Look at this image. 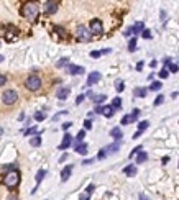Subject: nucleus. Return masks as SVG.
I'll return each mask as SVG.
<instances>
[{"instance_id":"1","label":"nucleus","mask_w":179,"mask_h":200,"mask_svg":"<svg viewBox=\"0 0 179 200\" xmlns=\"http://www.w3.org/2000/svg\"><path fill=\"white\" fill-rule=\"evenodd\" d=\"M20 13H21L23 18L33 21V20H36V16H38V13H39V5H38L36 2H26V3L21 7Z\"/></svg>"},{"instance_id":"2","label":"nucleus","mask_w":179,"mask_h":200,"mask_svg":"<svg viewBox=\"0 0 179 200\" xmlns=\"http://www.w3.org/2000/svg\"><path fill=\"white\" fill-rule=\"evenodd\" d=\"M20 172L18 171H10V172H7L3 176V179H2V184L5 187H8V189H15L16 185L20 184Z\"/></svg>"},{"instance_id":"3","label":"nucleus","mask_w":179,"mask_h":200,"mask_svg":"<svg viewBox=\"0 0 179 200\" xmlns=\"http://www.w3.org/2000/svg\"><path fill=\"white\" fill-rule=\"evenodd\" d=\"M41 79H39L38 76H30V77H26V81H25V87L28 90H31V92H36V90L41 89Z\"/></svg>"},{"instance_id":"4","label":"nucleus","mask_w":179,"mask_h":200,"mask_svg":"<svg viewBox=\"0 0 179 200\" xmlns=\"http://www.w3.org/2000/svg\"><path fill=\"white\" fill-rule=\"evenodd\" d=\"M76 38L79 39V41H82V43H87L92 39V33L89 28H85L84 25H80L76 28Z\"/></svg>"},{"instance_id":"5","label":"nucleus","mask_w":179,"mask_h":200,"mask_svg":"<svg viewBox=\"0 0 179 200\" xmlns=\"http://www.w3.org/2000/svg\"><path fill=\"white\" fill-rule=\"evenodd\" d=\"M16 100H18V94H16L13 89H8L2 94V102L5 105H13Z\"/></svg>"},{"instance_id":"6","label":"nucleus","mask_w":179,"mask_h":200,"mask_svg":"<svg viewBox=\"0 0 179 200\" xmlns=\"http://www.w3.org/2000/svg\"><path fill=\"white\" fill-rule=\"evenodd\" d=\"M90 33L92 35H102L103 33V25L99 18L90 20Z\"/></svg>"},{"instance_id":"7","label":"nucleus","mask_w":179,"mask_h":200,"mask_svg":"<svg viewBox=\"0 0 179 200\" xmlns=\"http://www.w3.org/2000/svg\"><path fill=\"white\" fill-rule=\"evenodd\" d=\"M57 7H59V3L54 2V0H48V2L43 3V10H44V13H48V15L56 13L57 12Z\"/></svg>"},{"instance_id":"8","label":"nucleus","mask_w":179,"mask_h":200,"mask_svg":"<svg viewBox=\"0 0 179 200\" xmlns=\"http://www.w3.org/2000/svg\"><path fill=\"white\" fill-rule=\"evenodd\" d=\"M100 79H102V74H100V72H97V71H94V72H90V74H89L85 85H87V87H92V85H95L97 82L100 81Z\"/></svg>"},{"instance_id":"9","label":"nucleus","mask_w":179,"mask_h":200,"mask_svg":"<svg viewBox=\"0 0 179 200\" xmlns=\"http://www.w3.org/2000/svg\"><path fill=\"white\" fill-rule=\"evenodd\" d=\"M69 94H71V87H66V85H62V87H59L56 90V97L59 100H66L69 97Z\"/></svg>"},{"instance_id":"10","label":"nucleus","mask_w":179,"mask_h":200,"mask_svg":"<svg viewBox=\"0 0 179 200\" xmlns=\"http://www.w3.org/2000/svg\"><path fill=\"white\" fill-rule=\"evenodd\" d=\"M67 72L71 74V76H80V74H84L85 69L82 66H76V64H69L67 66Z\"/></svg>"},{"instance_id":"11","label":"nucleus","mask_w":179,"mask_h":200,"mask_svg":"<svg viewBox=\"0 0 179 200\" xmlns=\"http://www.w3.org/2000/svg\"><path fill=\"white\" fill-rule=\"evenodd\" d=\"M72 144V136L69 135V133H66L64 136H62V143L59 146H57V149H61V151H64V149H67L69 146Z\"/></svg>"},{"instance_id":"12","label":"nucleus","mask_w":179,"mask_h":200,"mask_svg":"<svg viewBox=\"0 0 179 200\" xmlns=\"http://www.w3.org/2000/svg\"><path fill=\"white\" fill-rule=\"evenodd\" d=\"M120 148H122V141H115V143H112V144L105 146L107 156H108V154H115L117 151H120Z\"/></svg>"},{"instance_id":"13","label":"nucleus","mask_w":179,"mask_h":200,"mask_svg":"<svg viewBox=\"0 0 179 200\" xmlns=\"http://www.w3.org/2000/svg\"><path fill=\"white\" fill-rule=\"evenodd\" d=\"M72 169H74V166H72V164H69V166H66V167L61 171V180H62V182H66V180L69 179V177H71Z\"/></svg>"},{"instance_id":"14","label":"nucleus","mask_w":179,"mask_h":200,"mask_svg":"<svg viewBox=\"0 0 179 200\" xmlns=\"http://www.w3.org/2000/svg\"><path fill=\"white\" fill-rule=\"evenodd\" d=\"M110 136H112L115 141H120V140L123 138V133H122V130H120L118 127H115V128L110 130Z\"/></svg>"},{"instance_id":"15","label":"nucleus","mask_w":179,"mask_h":200,"mask_svg":"<svg viewBox=\"0 0 179 200\" xmlns=\"http://www.w3.org/2000/svg\"><path fill=\"white\" fill-rule=\"evenodd\" d=\"M123 174H125V176H128V177L136 176V166L130 164V166H126V167H123Z\"/></svg>"},{"instance_id":"16","label":"nucleus","mask_w":179,"mask_h":200,"mask_svg":"<svg viewBox=\"0 0 179 200\" xmlns=\"http://www.w3.org/2000/svg\"><path fill=\"white\" fill-rule=\"evenodd\" d=\"M164 64H166V69H168L169 72H177V71H179V66H177V64H172L169 58L164 59Z\"/></svg>"},{"instance_id":"17","label":"nucleus","mask_w":179,"mask_h":200,"mask_svg":"<svg viewBox=\"0 0 179 200\" xmlns=\"http://www.w3.org/2000/svg\"><path fill=\"white\" fill-rule=\"evenodd\" d=\"M92 100H94V104H95V105H100V104H103V102L107 100V95H105V94H99V95H92Z\"/></svg>"},{"instance_id":"18","label":"nucleus","mask_w":179,"mask_h":200,"mask_svg":"<svg viewBox=\"0 0 179 200\" xmlns=\"http://www.w3.org/2000/svg\"><path fill=\"white\" fill-rule=\"evenodd\" d=\"M131 30H133V35H136V33H143L145 31V25H143V21H136V23L131 26Z\"/></svg>"},{"instance_id":"19","label":"nucleus","mask_w":179,"mask_h":200,"mask_svg":"<svg viewBox=\"0 0 179 200\" xmlns=\"http://www.w3.org/2000/svg\"><path fill=\"white\" fill-rule=\"evenodd\" d=\"M74 149H76L77 154H82V156H85V154H87V144H85V143H80V144H76V148H74Z\"/></svg>"},{"instance_id":"20","label":"nucleus","mask_w":179,"mask_h":200,"mask_svg":"<svg viewBox=\"0 0 179 200\" xmlns=\"http://www.w3.org/2000/svg\"><path fill=\"white\" fill-rule=\"evenodd\" d=\"M113 113H115V110H113V107H112V105H107V107H103V112H102V115H103V117H107V118H112V117H113Z\"/></svg>"},{"instance_id":"21","label":"nucleus","mask_w":179,"mask_h":200,"mask_svg":"<svg viewBox=\"0 0 179 200\" xmlns=\"http://www.w3.org/2000/svg\"><path fill=\"white\" fill-rule=\"evenodd\" d=\"M146 94H148V90H146V89H143V87H138V89H135V90H133V95H135V97H140V99L146 97Z\"/></svg>"},{"instance_id":"22","label":"nucleus","mask_w":179,"mask_h":200,"mask_svg":"<svg viewBox=\"0 0 179 200\" xmlns=\"http://www.w3.org/2000/svg\"><path fill=\"white\" fill-rule=\"evenodd\" d=\"M30 144L33 148H38V146H41V136L36 135V136H33V138H30Z\"/></svg>"},{"instance_id":"23","label":"nucleus","mask_w":179,"mask_h":200,"mask_svg":"<svg viewBox=\"0 0 179 200\" xmlns=\"http://www.w3.org/2000/svg\"><path fill=\"white\" fill-rule=\"evenodd\" d=\"M110 105L113 107V110H120V108H122V99H120V97H115Z\"/></svg>"},{"instance_id":"24","label":"nucleus","mask_w":179,"mask_h":200,"mask_svg":"<svg viewBox=\"0 0 179 200\" xmlns=\"http://www.w3.org/2000/svg\"><path fill=\"white\" fill-rule=\"evenodd\" d=\"M146 159H148V154H146L145 151H141V153L136 156V162H135V164H143V162L146 161Z\"/></svg>"},{"instance_id":"25","label":"nucleus","mask_w":179,"mask_h":200,"mask_svg":"<svg viewBox=\"0 0 179 200\" xmlns=\"http://www.w3.org/2000/svg\"><path fill=\"white\" fill-rule=\"evenodd\" d=\"M44 176H46V171L44 169H39L38 172H36V177H34V180H36V184H39L43 179H44Z\"/></svg>"},{"instance_id":"26","label":"nucleus","mask_w":179,"mask_h":200,"mask_svg":"<svg viewBox=\"0 0 179 200\" xmlns=\"http://www.w3.org/2000/svg\"><path fill=\"white\" fill-rule=\"evenodd\" d=\"M36 136V135H39V131H38V128L36 127H31V128H28V130H25V136Z\"/></svg>"},{"instance_id":"27","label":"nucleus","mask_w":179,"mask_h":200,"mask_svg":"<svg viewBox=\"0 0 179 200\" xmlns=\"http://www.w3.org/2000/svg\"><path fill=\"white\" fill-rule=\"evenodd\" d=\"M161 87H163V84H161L159 81H154V82H151V85H149V90H153V92H156V90H159Z\"/></svg>"},{"instance_id":"28","label":"nucleus","mask_w":179,"mask_h":200,"mask_svg":"<svg viewBox=\"0 0 179 200\" xmlns=\"http://www.w3.org/2000/svg\"><path fill=\"white\" fill-rule=\"evenodd\" d=\"M135 49H136V38L133 36V38L128 41V51H130V53H133Z\"/></svg>"},{"instance_id":"29","label":"nucleus","mask_w":179,"mask_h":200,"mask_svg":"<svg viewBox=\"0 0 179 200\" xmlns=\"http://www.w3.org/2000/svg\"><path fill=\"white\" fill-rule=\"evenodd\" d=\"M148 127H149V122H148V120H143V122L138 123V131H145Z\"/></svg>"},{"instance_id":"30","label":"nucleus","mask_w":179,"mask_h":200,"mask_svg":"<svg viewBox=\"0 0 179 200\" xmlns=\"http://www.w3.org/2000/svg\"><path fill=\"white\" fill-rule=\"evenodd\" d=\"M123 89H125L123 81H117V82H115V90H117V92H123Z\"/></svg>"},{"instance_id":"31","label":"nucleus","mask_w":179,"mask_h":200,"mask_svg":"<svg viewBox=\"0 0 179 200\" xmlns=\"http://www.w3.org/2000/svg\"><path fill=\"white\" fill-rule=\"evenodd\" d=\"M44 118H46L44 112H36V113H34V120H36V122H43Z\"/></svg>"},{"instance_id":"32","label":"nucleus","mask_w":179,"mask_h":200,"mask_svg":"<svg viewBox=\"0 0 179 200\" xmlns=\"http://www.w3.org/2000/svg\"><path fill=\"white\" fill-rule=\"evenodd\" d=\"M85 138V130H79V133H77V136H76V140H77V143L80 144L82 143V140Z\"/></svg>"},{"instance_id":"33","label":"nucleus","mask_w":179,"mask_h":200,"mask_svg":"<svg viewBox=\"0 0 179 200\" xmlns=\"http://www.w3.org/2000/svg\"><path fill=\"white\" fill-rule=\"evenodd\" d=\"M64 66H69V59L67 58H62L61 61L56 62V67H64Z\"/></svg>"},{"instance_id":"34","label":"nucleus","mask_w":179,"mask_h":200,"mask_svg":"<svg viewBox=\"0 0 179 200\" xmlns=\"http://www.w3.org/2000/svg\"><path fill=\"white\" fill-rule=\"evenodd\" d=\"M143 151V146H136V148H133V151L130 153V158H133V156H138Z\"/></svg>"},{"instance_id":"35","label":"nucleus","mask_w":179,"mask_h":200,"mask_svg":"<svg viewBox=\"0 0 179 200\" xmlns=\"http://www.w3.org/2000/svg\"><path fill=\"white\" fill-rule=\"evenodd\" d=\"M140 108H133V112H131L130 113V115H131V118H133V122H136V120H138V117H140Z\"/></svg>"},{"instance_id":"36","label":"nucleus","mask_w":179,"mask_h":200,"mask_svg":"<svg viewBox=\"0 0 179 200\" xmlns=\"http://www.w3.org/2000/svg\"><path fill=\"white\" fill-rule=\"evenodd\" d=\"M130 123H133V118H131V115H125L122 118V125H130Z\"/></svg>"},{"instance_id":"37","label":"nucleus","mask_w":179,"mask_h":200,"mask_svg":"<svg viewBox=\"0 0 179 200\" xmlns=\"http://www.w3.org/2000/svg\"><path fill=\"white\" fill-rule=\"evenodd\" d=\"M158 74H159V77H161V79H166V77L169 76V71L166 69V67H163V69H161V71L158 72Z\"/></svg>"},{"instance_id":"38","label":"nucleus","mask_w":179,"mask_h":200,"mask_svg":"<svg viewBox=\"0 0 179 200\" xmlns=\"http://www.w3.org/2000/svg\"><path fill=\"white\" fill-rule=\"evenodd\" d=\"M164 102V95H158L156 97V100H154V107H159L161 104Z\"/></svg>"},{"instance_id":"39","label":"nucleus","mask_w":179,"mask_h":200,"mask_svg":"<svg viewBox=\"0 0 179 200\" xmlns=\"http://www.w3.org/2000/svg\"><path fill=\"white\" fill-rule=\"evenodd\" d=\"M105 156H107V151H105V148H102L99 154H97V159H105Z\"/></svg>"},{"instance_id":"40","label":"nucleus","mask_w":179,"mask_h":200,"mask_svg":"<svg viewBox=\"0 0 179 200\" xmlns=\"http://www.w3.org/2000/svg\"><path fill=\"white\" fill-rule=\"evenodd\" d=\"M54 31H57L62 38H66V31H64V28H61V26H54Z\"/></svg>"},{"instance_id":"41","label":"nucleus","mask_w":179,"mask_h":200,"mask_svg":"<svg viewBox=\"0 0 179 200\" xmlns=\"http://www.w3.org/2000/svg\"><path fill=\"white\" fill-rule=\"evenodd\" d=\"M100 56H102V51H90V58L97 59V58H100Z\"/></svg>"},{"instance_id":"42","label":"nucleus","mask_w":179,"mask_h":200,"mask_svg":"<svg viewBox=\"0 0 179 200\" xmlns=\"http://www.w3.org/2000/svg\"><path fill=\"white\" fill-rule=\"evenodd\" d=\"M71 127H72V122H66V123H62V125H61V128L64 130V131H67Z\"/></svg>"},{"instance_id":"43","label":"nucleus","mask_w":179,"mask_h":200,"mask_svg":"<svg viewBox=\"0 0 179 200\" xmlns=\"http://www.w3.org/2000/svg\"><path fill=\"white\" fill-rule=\"evenodd\" d=\"M92 128V122H90V118H87L84 122V130H90Z\"/></svg>"},{"instance_id":"44","label":"nucleus","mask_w":179,"mask_h":200,"mask_svg":"<svg viewBox=\"0 0 179 200\" xmlns=\"http://www.w3.org/2000/svg\"><path fill=\"white\" fill-rule=\"evenodd\" d=\"M84 99H85V95H84V94H80V95L77 97V99H76V105H80V104L84 102Z\"/></svg>"},{"instance_id":"45","label":"nucleus","mask_w":179,"mask_h":200,"mask_svg":"<svg viewBox=\"0 0 179 200\" xmlns=\"http://www.w3.org/2000/svg\"><path fill=\"white\" fill-rule=\"evenodd\" d=\"M141 36L145 38V39H149V38H151V31H149V30H145V31L141 33Z\"/></svg>"},{"instance_id":"46","label":"nucleus","mask_w":179,"mask_h":200,"mask_svg":"<svg viewBox=\"0 0 179 200\" xmlns=\"http://www.w3.org/2000/svg\"><path fill=\"white\" fill-rule=\"evenodd\" d=\"M92 192H94V184H89L87 189H85V193H87V195H90Z\"/></svg>"},{"instance_id":"47","label":"nucleus","mask_w":179,"mask_h":200,"mask_svg":"<svg viewBox=\"0 0 179 200\" xmlns=\"http://www.w3.org/2000/svg\"><path fill=\"white\" fill-rule=\"evenodd\" d=\"M95 159H97V158H95ZM95 159H94V158H90V159H84V161H82V164H84V166H89V164H92V162H94Z\"/></svg>"},{"instance_id":"48","label":"nucleus","mask_w":179,"mask_h":200,"mask_svg":"<svg viewBox=\"0 0 179 200\" xmlns=\"http://www.w3.org/2000/svg\"><path fill=\"white\" fill-rule=\"evenodd\" d=\"M67 113H69V112H66V110H64V112H59V113H56V115L53 117V120H57L59 117H62V115H67Z\"/></svg>"},{"instance_id":"49","label":"nucleus","mask_w":179,"mask_h":200,"mask_svg":"<svg viewBox=\"0 0 179 200\" xmlns=\"http://www.w3.org/2000/svg\"><path fill=\"white\" fill-rule=\"evenodd\" d=\"M5 84H7V77L0 74V87H2V85H5Z\"/></svg>"},{"instance_id":"50","label":"nucleus","mask_w":179,"mask_h":200,"mask_svg":"<svg viewBox=\"0 0 179 200\" xmlns=\"http://www.w3.org/2000/svg\"><path fill=\"white\" fill-rule=\"evenodd\" d=\"M123 35H125L126 38H128V36H131V35H133V30H131V26H130V28H128V30H126V31L123 33Z\"/></svg>"},{"instance_id":"51","label":"nucleus","mask_w":179,"mask_h":200,"mask_svg":"<svg viewBox=\"0 0 179 200\" xmlns=\"http://www.w3.org/2000/svg\"><path fill=\"white\" fill-rule=\"evenodd\" d=\"M102 112H103V107H100V105H97L94 110V113H102Z\"/></svg>"},{"instance_id":"52","label":"nucleus","mask_w":179,"mask_h":200,"mask_svg":"<svg viewBox=\"0 0 179 200\" xmlns=\"http://www.w3.org/2000/svg\"><path fill=\"white\" fill-rule=\"evenodd\" d=\"M141 69H143V61H140V62L136 64V71H141Z\"/></svg>"},{"instance_id":"53","label":"nucleus","mask_w":179,"mask_h":200,"mask_svg":"<svg viewBox=\"0 0 179 200\" xmlns=\"http://www.w3.org/2000/svg\"><path fill=\"white\" fill-rule=\"evenodd\" d=\"M141 133H143V131H136V133L133 135V140H136V138H140V136H141Z\"/></svg>"},{"instance_id":"54","label":"nucleus","mask_w":179,"mask_h":200,"mask_svg":"<svg viewBox=\"0 0 179 200\" xmlns=\"http://www.w3.org/2000/svg\"><path fill=\"white\" fill-rule=\"evenodd\" d=\"M66 159H67V154H62V156L59 158V162H64Z\"/></svg>"},{"instance_id":"55","label":"nucleus","mask_w":179,"mask_h":200,"mask_svg":"<svg viewBox=\"0 0 179 200\" xmlns=\"http://www.w3.org/2000/svg\"><path fill=\"white\" fill-rule=\"evenodd\" d=\"M140 200H149V198L145 195V193H140Z\"/></svg>"},{"instance_id":"56","label":"nucleus","mask_w":179,"mask_h":200,"mask_svg":"<svg viewBox=\"0 0 179 200\" xmlns=\"http://www.w3.org/2000/svg\"><path fill=\"white\" fill-rule=\"evenodd\" d=\"M79 200H89V195H87V193H85V195H80Z\"/></svg>"},{"instance_id":"57","label":"nucleus","mask_w":179,"mask_h":200,"mask_svg":"<svg viewBox=\"0 0 179 200\" xmlns=\"http://www.w3.org/2000/svg\"><path fill=\"white\" fill-rule=\"evenodd\" d=\"M166 162H169V158H168V156L163 158V164H166Z\"/></svg>"},{"instance_id":"58","label":"nucleus","mask_w":179,"mask_h":200,"mask_svg":"<svg viewBox=\"0 0 179 200\" xmlns=\"http://www.w3.org/2000/svg\"><path fill=\"white\" fill-rule=\"evenodd\" d=\"M8 200H16V197L13 198V195H10V197H8Z\"/></svg>"},{"instance_id":"59","label":"nucleus","mask_w":179,"mask_h":200,"mask_svg":"<svg viewBox=\"0 0 179 200\" xmlns=\"http://www.w3.org/2000/svg\"><path fill=\"white\" fill-rule=\"evenodd\" d=\"M3 59H5V58H3V56H2V54H0V62H2Z\"/></svg>"},{"instance_id":"60","label":"nucleus","mask_w":179,"mask_h":200,"mask_svg":"<svg viewBox=\"0 0 179 200\" xmlns=\"http://www.w3.org/2000/svg\"><path fill=\"white\" fill-rule=\"evenodd\" d=\"M177 166H179V164H177Z\"/></svg>"}]
</instances>
